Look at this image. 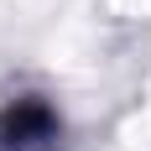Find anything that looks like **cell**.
Returning a JSON list of instances; mask_svg holds the SVG:
<instances>
[{"label":"cell","mask_w":151,"mask_h":151,"mask_svg":"<svg viewBox=\"0 0 151 151\" xmlns=\"http://www.w3.org/2000/svg\"><path fill=\"white\" fill-rule=\"evenodd\" d=\"M37 141H52V109L37 99H21L16 109L0 115V146L5 151H26Z\"/></svg>","instance_id":"6da1fadb"}]
</instances>
